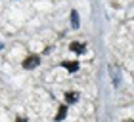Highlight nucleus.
Returning <instances> with one entry per match:
<instances>
[{"mask_svg":"<svg viewBox=\"0 0 134 122\" xmlns=\"http://www.w3.org/2000/svg\"><path fill=\"white\" fill-rule=\"evenodd\" d=\"M40 63V57L38 56H29L25 61H23V67H25V69H33V67H36Z\"/></svg>","mask_w":134,"mask_h":122,"instance_id":"1","label":"nucleus"},{"mask_svg":"<svg viewBox=\"0 0 134 122\" xmlns=\"http://www.w3.org/2000/svg\"><path fill=\"white\" fill-rule=\"evenodd\" d=\"M62 65H63V67H65V69L69 71V72H75V71L79 69V63H77V61H63Z\"/></svg>","mask_w":134,"mask_h":122,"instance_id":"2","label":"nucleus"},{"mask_svg":"<svg viewBox=\"0 0 134 122\" xmlns=\"http://www.w3.org/2000/svg\"><path fill=\"white\" fill-rule=\"evenodd\" d=\"M125 122H134V120H125Z\"/></svg>","mask_w":134,"mask_h":122,"instance_id":"7","label":"nucleus"},{"mask_svg":"<svg viewBox=\"0 0 134 122\" xmlns=\"http://www.w3.org/2000/svg\"><path fill=\"white\" fill-rule=\"evenodd\" d=\"M79 99V94H77V92H67V94H65V101L67 103H75Z\"/></svg>","mask_w":134,"mask_h":122,"instance_id":"3","label":"nucleus"},{"mask_svg":"<svg viewBox=\"0 0 134 122\" xmlns=\"http://www.w3.org/2000/svg\"><path fill=\"white\" fill-rule=\"evenodd\" d=\"M71 25L73 27H79V14H77V11H71Z\"/></svg>","mask_w":134,"mask_h":122,"instance_id":"6","label":"nucleus"},{"mask_svg":"<svg viewBox=\"0 0 134 122\" xmlns=\"http://www.w3.org/2000/svg\"><path fill=\"white\" fill-rule=\"evenodd\" d=\"M71 50L77 52V53H82L86 48H84V44H81V42H73V44H71Z\"/></svg>","mask_w":134,"mask_h":122,"instance_id":"4","label":"nucleus"},{"mask_svg":"<svg viewBox=\"0 0 134 122\" xmlns=\"http://www.w3.org/2000/svg\"><path fill=\"white\" fill-rule=\"evenodd\" d=\"M65 114H67V105H62V107H59V111H58V114H56V120H58V122L63 120Z\"/></svg>","mask_w":134,"mask_h":122,"instance_id":"5","label":"nucleus"}]
</instances>
